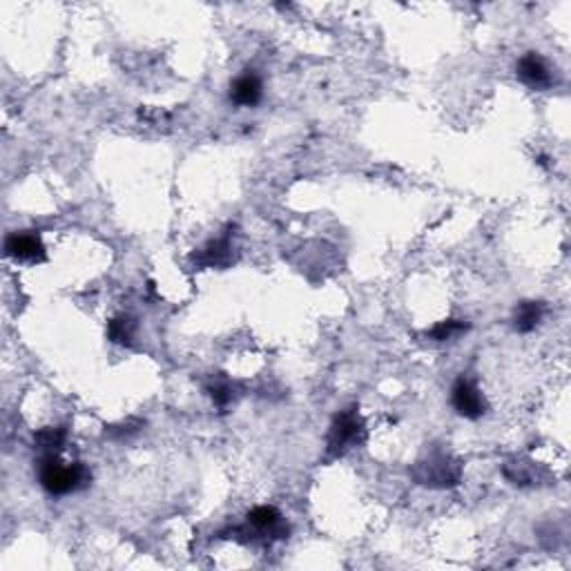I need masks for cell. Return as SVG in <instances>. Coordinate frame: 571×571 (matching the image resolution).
<instances>
[{"label": "cell", "mask_w": 571, "mask_h": 571, "mask_svg": "<svg viewBox=\"0 0 571 571\" xmlns=\"http://www.w3.org/2000/svg\"><path fill=\"white\" fill-rule=\"evenodd\" d=\"M92 476L81 462L65 464L60 454H45L38 460V482L50 495H69L85 489Z\"/></svg>", "instance_id": "cell-1"}, {"label": "cell", "mask_w": 571, "mask_h": 571, "mask_svg": "<svg viewBox=\"0 0 571 571\" xmlns=\"http://www.w3.org/2000/svg\"><path fill=\"white\" fill-rule=\"evenodd\" d=\"M366 440V426L358 406L344 408L337 413L331 422L326 436V455L328 458H340L353 446L362 445Z\"/></svg>", "instance_id": "cell-2"}, {"label": "cell", "mask_w": 571, "mask_h": 571, "mask_svg": "<svg viewBox=\"0 0 571 571\" xmlns=\"http://www.w3.org/2000/svg\"><path fill=\"white\" fill-rule=\"evenodd\" d=\"M413 480L417 485L431 487V489H449L460 482V464L445 451H431V454L422 458L411 471Z\"/></svg>", "instance_id": "cell-3"}, {"label": "cell", "mask_w": 571, "mask_h": 571, "mask_svg": "<svg viewBox=\"0 0 571 571\" xmlns=\"http://www.w3.org/2000/svg\"><path fill=\"white\" fill-rule=\"evenodd\" d=\"M451 406L455 408V413L467 420H480L487 413V399L482 395V390L478 389L476 382L471 377L462 375L454 382L451 386Z\"/></svg>", "instance_id": "cell-4"}, {"label": "cell", "mask_w": 571, "mask_h": 571, "mask_svg": "<svg viewBox=\"0 0 571 571\" xmlns=\"http://www.w3.org/2000/svg\"><path fill=\"white\" fill-rule=\"evenodd\" d=\"M245 520L253 527V534H248V543L257 538H288V525L284 522V516H281L279 509L270 507V504H261V507L250 509Z\"/></svg>", "instance_id": "cell-5"}, {"label": "cell", "mask_w": 571, "mask_h": 571, "mask_svg": "<svg viewBox=\"0 0 571 571\" xmlns=\"http://www.w3.org/2000/svg\"><path fill=\"white\" fill-rule=\"evenodd\" d=\"M5 253L16 261H45V244H43L41 235L32 230L12 232L5 239Z\"/></svg>", "instance_id": "cell-6"}, {"label": "cell", "mask_w": 571, "mask_h": 571, "mask_svg": "<svg viewBox=\"0 0 571 571\" xmlns=\"http://www.w3.org/2000/svg\"><path fill=\"white\" fill-rule=\"evenodd\" d=\"M516 72L520 76V81L525 85H529L531 90H549L553 83L551 72H549V65L544 63V59L535 52H529V54L522 56L516 65Z\"/></svg>", "instance_id": "cell-7"}, {"label": "cell", "mask_w": 571, "mask_h": 571, "mask_svg": "<svg viewBox=\"0 0 571 571\" xmlns=\"http://www.w3.org/2000/svg\"><path fill=\"white\" fill-rule=\"evenodd\" d=\"M192 261L199 268H226L230 266L232 261V244L230 235L217 237V239H210L208 244L201 245L195 254H192Z\"/></svg>", "instance_id": "cell-8"}, {"label": "cell", "mask_w": 571, "mask_h": 571, "mask_svg": "<svg viewBox=\"0 0 571 571\" xmlns=\"http://www.w3.org/2000/svg\"><path fill=\"white\" fill-rule=\"evenodd\" d=\"M263 96V85L261 78L253 72V69H245L241 76H237L230 85V101L235 105H241V108H254V105L261 101Z\"/></svg>", "instance_id": "cell-9"}, {"label": "cell", "mask_w": 571, "mask_h": 571, "mask_svg": "<svg viewBox=\"0 0 571 571\" xmlns=\"http://www.w3.org/2000/svg\"><path fill=\"white\" fill-rule=\"evenodd\" d=\"M544 318V306L543 302H522V304L516 306V310H513V331L516 333H522V335H527V333H534L535 328L540 326V322H543Z\"/></svg>", "instance_id": "cell-10"}, {"label": "cell", "mask_w": 571, "mask_h": 571, "mask_svg": "<svg viewBox=\"0 0 571 571\" xmlns=\"http://www.w3.org/2000/svg\"><path fill=\"white\" fill-rule=\"evenodd\" d=\"M68 442V429L65 426H45L34 436V446L45 454H63V446Z\"/></svg>", "instance_id": "cell-11"}, {"label": "cell", "mask_w": 571, "mask_h": 571, "mask_svg": "<svg viewBox=\"0 0 571 571\" xmlns=\"http://www.w3.org/2000/svg\"><path fill=\"white\" fill-rule=\"evenodd\" d=\"M136 333V322L130 315H117L112 322L108 324V337L114 342V344L130 346L132 340H134Z\"/></svg>", "instance_id": "cell-12"}, {"label": "cell", "mask_w": 571, "mask_h": 571, "mask_svg": "<svg viewBox=\"0 0 571 571\" xmlns=\"http://www.w3.org/2000/svg\"><path fill=\"white\" fill-rule=\"evenodd\" d=\"M469 331V324L462 322V319H445V322L436 324L431 331L426 333V337L431 342H446V340H455L462 333Z\"/></svg>", "instance_id": "cell-13"}, {"label": "cell", "mask_w": 571, "mask_h": 571, "mask_svg": "<svg viewBox=\"0 0 571 571\" xmlns=\"http://www.w3.org/2000/svg\"><path fill=\"white\" fill-rule=\"evenodd\" d=\"M141 426H143V422H139V420H127V422H123V424L109 426L108 431H105V436L114 438V440H125V438L136 436V433L141 431Z\"/></svg>", "instance_id": "cell-14"}, {"label": "cell", "mask_w": 571, "mask_h": 571, "mask_svg": "<svg viewBox=\"0 0 571 571\" xmlns=\"http://www.w3.org/2000/svg\"><path fill=\"white\" fill-rule=\"evenodd\" d=\"M208 395L213 398V402L221 408L232 402V389L228 384H223V382H217V384L208 386Z\"/></svg>", "instance_id": "cell-15"}]
</instances>
